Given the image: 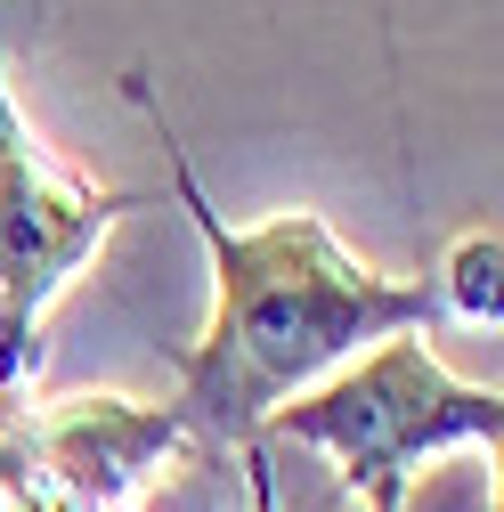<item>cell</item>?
Here are the masks:
<instances>
[{"label": "cell", "instance_id": "1", "mask_svg": "<svg viewBox=\"0 0 504 512\" xmlns=\"http://www.w3.org/2000/svg\"><path fill=\"white\" fill-rule=\"evenodd\" d=\"M131 98L155 114L139 74H131ZM155 131H163L171 196H179V212L196 220V236L212 252V326L171 358L179 366V399L171 407L212 447H244L269 423V407L309 391L318 374H334L366 342L423 334L431 317H448L431 277L366 269L318 212H277L261 228H228L212 212V196H204V179L187 171L163 114H155Z\"/></svg>", "mask_w": 504, "mask_h": 512}, {"label": "cell", "instance_id": "2", "mask_svg": "<svg viewBox=\"0 0 504 512\" xmlns=\"http://www.w3.org/2000/svg\"><path fill=\"white\" fill-rule=\"evenodd\" d=\"M261 439L326 456L342 472V488L358 496V512H407L423 456L504 439V391L496 382H456L423 334H383V342H366L358 366L318 374L309 391L269 407Z\"/></svg>", "mask_w": 504, "mask_h": 512}, {"label": "cell", "instance_id": "3", "mask_svg": "<svg viewBox=\"0 0 504 512\" xmlns=\"http://www.w3.org/2000/svg\"><path fill=\"white\" fill-rule=\"evenodd\" d=\"M122 212H139L131 187H98L33 139L0 49V407L25 399V374L41 366V309L98 261Z\"/></svg>", "mask_w": 504, "mask_h": 512}, {"label": "cell", "instance_id": "4", "mask_svg": "<svg viewBox=\"0 0 504 512\" xmlns=\"http://www.w3.org/2000/svg\"><path fill=\"white\" fill-rule=\"evenodd\" d=\"M196 439L163 399H57V407H0V512H122L131 488Z\"/></svg>", "mask_w": 504, "mask_h": 512}, {"label": "cell", "instance_id": "5", "mask_svg": "<svg viewBox=\"0 0 504 512\" xmlns=\"http://www.w3.org/2000/svg\"><path fill=\"white\" fill-rule=\"evenodd\" d=\"M496 269H504L496 228H464V236L448 244V269L431 277V285H439V309H448V317H464V326H496V301H504Z\"/></svg>", "mask_w": 504, "mask_h": 512}, {"label": "cell", "instance_id": "6", "mask_svg": "<svg viewBox=\"0 0 504 512\" xmlns=\"http://www.w3.org/2000/svg\"><path fill=\"white\" fill-rule=\"evenodd\" d=\"M236 456H244V496H252V512H285V504H277V472H269V447L244 439Z\"/></svg>", "mask_w": 504, "mask_h": 512}, {"label": "cell", "instance_id": "7", "mask_svg": "<svg viewBox=\"0 0 504 512\" xmlns=\"http://www.w3.org/2000/svg\"><path fill=\"white\" fill-rule=\"evenodd\" d=\"M49 25V0H0V49L9 41H33Z\"/></svg>", "mask_w": 504, "mask_h": 512}]
</instances>
